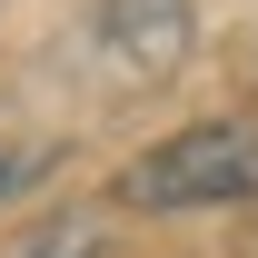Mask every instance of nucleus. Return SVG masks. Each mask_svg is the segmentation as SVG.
<instances>
[{"instance_id": "obj_1", "label": "nucleus", "mask_w": 258, "mask_h": 258, "mask_svg": "<svg viewBox=\"0 0 258 258\" xmlns=\"http://www.w3.org/2000/svg\"><path fill=\"white\" fill-rule=\"evenodd\" d=\"M119 209H149V219H189V209H238L258 199V119H189L149 139L139 159L119 169Z\"/></svg>"}, {"instance_id": "obj_2", "label": "nucleus", "mask_w": 258, "mask_h": 258, "mask_svg": "<svg viewBox=\"0 0 258 258\" xmlns=\"http://www.w3.org/2000/svg\"><path fill=\"white\" fill-rule=\"evenodd\" d=\"M199 40V10L189 0H109L99 10V50L129 70V80H169Z\"/></svg>"}, {"instance_id": "obj_3", "label": "nucleus", "mask_w": 258, "mask_h": 258, "mask_svg": "<svg viewBox=\"0 0 258 258\" xmlns=\"http://www.w3.org/2000/svg\"><path fill=\"white\" fill-rule=\"evenodd\" d=\"M109 238H99V209H60V219H40V228H20L0 258H99Z\"/></svg>"}, {"instance_id": "obj_4", "label": "nucleus", "mask_w": 258, "mask_h": 258, "mask_svg": "<svg viewBox=\"0 0 258 258\" xmlns=\"http://www.w3.org/2000/svg\"><path fill=\"white\" fill-rule=\"evenodd\" d=\"M50 169H60V149H40V139H0V219H10Z\"/></svg>"}]
</instances>
